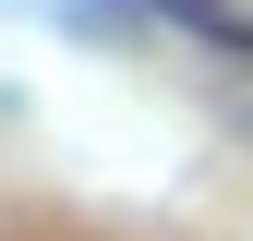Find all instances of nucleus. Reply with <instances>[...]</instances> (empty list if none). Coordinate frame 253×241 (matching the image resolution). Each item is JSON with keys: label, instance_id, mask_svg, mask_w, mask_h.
<instances>
[{"label": "nucleus", "instance_id": "nucleus-1", "mask_svg": "<svg viewBox=\"0 0 253 241\" xmlns=\"http://www.w3.org/2000/svg\"><path fill=\"white\" fill-rule=\"evenodd\" d=\"M169 12H193V24H217V37H241V12H229V0H169ZM253 48V37H241Z\"/></svg>", "mask_w": 253, "mask_h": 241}]
</instances>
